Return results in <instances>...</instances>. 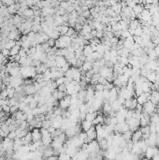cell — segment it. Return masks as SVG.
I'll return each mask as SVG.
<instances>
[{"label":"cell","instance_id":"43","mask_svg":"<svg viewBox=\"0 0 159 160\" xmlns=\"http://www.w3.org/2000/svg\"><path fill=\"white\" fill-rule=\"evenodd\" d=\"M28 105H29V107L31 108L32 110H33V109H35V108H37V107H38V100L33 99L31 102L28 104Z\"/></svg>","mask_w":159,"mask_h":160},{"label":"cell","instance_id":"1","mask_svg":"<svg viewBox=\"0 0 159 160\" xmlns=\"http://www.w3.org/2000/svg\"><path fill=\"white\" fill-rule=\"evenodd\" d=\"M126 122L127 124H128V126H129V130L132 131V132L136 131V130L138 129L139 127H140L139 119H138V118L132 117V118H130V119H126Z\"/></svg>","mask_w":159,"mask_h":160},{"label":"cell","instance_id":"53","mask_svg":"<svg viewBox=\"0 0 159 160\" xmlns=\"http://www.w3.org/2000/svg\"><path fill=\"white\" fill-rule=\"evenodd\" d=\"M155 127H156V133H159V122L155 124Z\"/></svg>","mask_w":159,"mask_h":160},{"label":"cell","instance_id":"48","mask_svg":"<svg viewBox=\"0 0 159 160\" xmlns=\"http://www.w3.org/2000/svg\"><path fill=\"white\" fill-rule=\"evenodd\" d=\"M117 123H118V121H117V118L116 116H111L110 117V124H111V125H116Z\"/></svg>","mask_w":159,"mask_h":160},{"label":"cell","instance_id":"59","mask_svg":"<svg viewBox=\"0 0 159 160\" xmlns=\"http://www.w3.org/2000/svg\"><path fill=\"white\" fill-rule=\"evenodd\" d=\"M157 38H158V39H159V34H158V35H157Z\"/></svg>","mask_w":159,"mask_h":160},{"label":"cell","instance_id":"58","mask_svg":"<svg viewBox=\"0 0 159 160\" xmlns=\"http://www.w3.org/2000/svg\"><path fill=\"white\" fill-rule=\"evenodd\" d=\"M1 90H2V88H1V84H0V92H1Z\"/></svg>","mask_w":159,"mask_h":160},{"label":"cell","instance_id":"10","mask_svg":"<svg viewBox=\"0 0 159 160\" xmlns=\"http://www.w3.org/2000/svg\"><path fill=\"white\" fill-rule=\"evenodd\" d=\"M104 120H105V117H104L102 114H100V113L98 112L97 115H96V117L94 119V121H93L92 123H93L94 126H96V125H103V124H104Z\"/></svg>","mask_w":159,"mask_h":160},{"label":"cell","instance_id":"19","mask_svg":"<svg viewBox=\"0 0 159 160\" xmlns=\"http://www.w3.org/2000/svg\"><path fill=\"white\" fill-rule=\"evenodd\" d=\"M53 18H54V23H55L56 25H61V24L64 23V20L61 15L55 14V16H53Z\"/></svg>","mask_w":159,"mask_h":160},{"label":"cell","instance_id":"32","mask_svg":"<svg viewBox=\"0 0 159 160\" xmlns=\"http://www.w3.org/2000/svg\"><path fill=\"white\" fill-rule=\"evenodd\" d=\"M149 127H150V132H151V133H156V127H155V124H154V123L150 122Z\"/></svg>","mask_w":159,"mask_h":160},{"label":"cell","instance_id":"20","mask_svg":"<svg viewBox=\"0 0 159 160\" xmlns=\"http://www.w3.org/2000/svg\"><path fill=\"white\" fill-rule=\"evenodd\" d=\"M155 75L156 73L154 72V71H151V72H149L147 76H146V78H147V80H148L149 82H151V83H154L155 82Z\"/></svg>","mask_w":159,"mask_h":160},{"label":"cell","instance_id":"40","mask_svg":"<svg viewBox=\"0 0 159 160\" xmlns=\"http://www.w3.org/2000/svg\"><path fill=\"white\" fill-rule=\"evenodd\" d=\"M70 67H71V66H70V64L67 62V63L65 65V66H63L60 68V70H61V71H63L64 73H65V72H66V71H67V70H68Z\"/></svg>","mask_w":159,"mask_h":160},{"label":"cell","instance_id":"45","mask_svg":"<svg viewBox=\"0 0 159 160\" xmlns=\"http://www.w3.org/2000/svg\"><path fill=\"white\" fill-rule=\"evenodd\" d=\"M55 40H56V39H54L53 38H50V39H48L47 43L50 45V47H54V46H55Z\"/></svg>","mask_w":159,"mask_h":160},{"label":"cell","instance_id":"12","mask_svg":"<svg viewBox=\"0 0 159 160\" xmlns=\"http://www.w3.org/2000/svg\"><path fill=\"white\" fill-rule=\"evenodd\" d=\"M94 125H93V123L92 122H90V121H87V120H83V121H82V123H81V127L82 129L86 132L87 130H89L91 127H93Z\"/></svg>","mask_w":159,"mask_h":160},{"label":"cell","instance_id":"31","mask_svg":"<svg viewBox=\"0 0 159 160\" xmlns=\"http://www.w3.org/2000/svg\"><path fill=\"white\" fill-rule=\"evenodd\" d=\"M102 96H103V99L104 100H108L110 98V90L108 89H104L102 91Z\"/></svg>","mask_w":159,"mask_h":160},{"label":"cell","instance_id":"22","mask_svg":"<svg viewBox=\"0 0 159 160\" xmlns=\"http://www.w3.org/2000/svg\"><path fill=\"white\" fill-rule=\"evenodd\" d=\"M132 134H133V132L130 131V130H128L126 132L123 133V137H124V139H126V141H129V140H131V139H132Z\"/></svg>","mask_w":159,"mask_h":160},{"label":"cell","instance_id":"6","mask_svg":"<svg viewBox=\"0 0 159 160\" xmlns=\"http://www.w3.org/2000/svg\"><path fill=\"white\" fill-rule=\"evenodd\" d=\"M150 101L153 102L154 105H157V104H158L159 103V91H157V90L151 91Z\"/></svg>","mask_w":159,"mask_h":160},{"label":"cell","instance_id":"2","mask_svg":"<svg viewBox=\"0 0 159 160\" xmlns=\"http://www.w3.org/2000/svg\"><path fill=\"white\" fill-rule=\"evenodd\" d=\"M143 110L142 111L143 112H146V113H149V114H152L154 112H155L156 110V105H154L153 102H151L150 100H148L146 103H144L143 105Z\"/></svg>","mask_w":159,"mask_h":160},{"label":"cell","instance_id":"30","mask_svg":"<svg viewBox=\"0 0 159 160\" xmlns=\"http://www.w3.org/2000/svg\"><path fill=\"white\" fill-rule=\"evenodd\" d=\"M94 88H95V91H98V92H102L104 90V84L102 83H96L94 85Z\"/></svg>","mask_w":159,"mask_h":160},{"label":"cell","instance_id":"52","mask_svg":"<svg viewBox=\"0 0 159 160\" xmlns=\"http://www.w3.org/2000/svg\"><path fill=\"white\" fill-rule=\"evenodd\" d=\"M55 129H56V128H55V127H53V126H51L50 127L48 128V131H49V132H50V133L52 134V133H53V131H54V130H55Z\"/></svg>","mask_w":159,"mask_h":160},{"label":"cell","instance_id":"51","mask_svg":"<svg viewBox=\"0 0 159 160\" xmlns=\"http://www.w3.org/2000/svg\"><path fill=\"white\" fill-rule=\"evenodd\" d=\"M154 51L155 52V53L157 54V56L159 55V45H157V46H155L154 48Z\"/></svg>","mask_w":159,"mask_h":160},{"label":"cell","instance_id":"7","mask_svg":"<svg viewBox=\"0 0 159 160\" xmlns=\"http://www.w3.org/2000/svg\"><path fill=\"white\" fill-rule=\"evenodd\" d=\"M55 62H56V66L59 67V68H61L63 66H65V65L67 63L66 57H65V56H62V55H56V57H55Z\"/></svg>","mask_w":159,"mask_h":160},{"label":"cell","instance_id":"29","mask_svg":"<svg viewBox=\"0 0 159 160\" xmlns=\"http://www.w3.org/2000/svg\"><path fill=\"white\" fill-rule=\"evenodd\" d=\"M45 65L47 66L48 68H51L53 66H56V62H55V60H50V59H48V61L45 63Z\"/></svg>","mask_w":159,"mask_h":160},{"label":"cell","instance_id":"16","mask_svg":"<svg viewBox=\"0 0 159 160\" xmlns=\"http://www.w3.org/2000/svg\"><path fill=\"white\" fill-rule=\"evenodd\" d=\"M143 9H144V6H143V4H137L134 8H133V11L134 12L138 15V14H140L142 11H143Z\"/></svg>","mask_w":159,"mask_h":160},{"label":"cell","instance_id":"3","mask_svg":"<svg viewBox=\"0 0 159 160\" xmlns=\"http://www.w3.org/2000/svg\"><path fill=\"white\" fill-rule=\"evenodd\" d=\"M70 100H71V96L66 95L64 98L60 99L58 102V105L63 110H67V108L70 106Z\"/></svg>","mask_w":159,"mask_h":160},{"label":"cell","instance_id":"56","mask_svg":"<svg viewBox=\"0 0 159 160\" xmlns=\"http://www.w3.org/2000/svg\"><path fill=\"white\" fill-rule=\"evenodd\" d=\"M3 83V80H2V77L0 76V84H2Z\"/></svg>","mask_w":159,"mask_h":160},{"label":"cell","instance_id":"13","mask_svg":"<svg viewBox=\"0 0 159 160\" xmlns=\"http://www.w3.org/2000/svg\"><path fill=\"white\" fill-rule=\"evenodd\" d=\"M93 52H94V51H93L92 47L90 46V44H87V45H84V47H83V50H82V53H83V55H85V56L87 57V56L91 55Z\"/></svg>","mask_w":159,"mask_h":160},{"label":"cell","instance_id":"57","mask_svg":"<svg viewBox=\"0 0 159 160\" xmlns=\"http://www.w3.org/2000/svg\"><path fill=\"white\" fill-rule=\"evenodd\" d=\"M156 108H157V109H159V103L157 104V105H156Z\"/></svg>","mask_w":159,"mask_h":160},{"label":"cell","instance_id":"39","mask_svg":"<svg viewBox=\"0 0 159 160\" xmlns=\"http://www.w3.org/2000/svg\"><path fill=\"white\" fill-rule=\"evenodd\" d=\"M8 138H10L11 139H15L17 138V134H16V131L15 130H12V131H10L9 135H8Z\"/></svg>","mask_w":159,"mask_h":160},{"label":"cell","instance_id":"5","mask_svg":"<svg viewBox=\"0 0 159 160\" xmlns=\"http://www.w3.org/2000/svg\"><path fill=\"white\" fill-rule=\"evenodd\" d=\"M63 124V116L62 115H55V117L52 120V126L55 128H61Z\"/></svg>","mask_w":159,"mask_h":160},{"label":"cell","instance_id":"8","mask_svg":"<svg viewBox=\"0 0 159 160\" xmlns=\"http://www.w3.org/2000/svg\"><path fill=\"white\" fill-rule=\"evenodd\" d=\"M86 133H87V137L91 139V140L96 139L97 134H96V130H95V126L91 127L89 130H87V131H86Z\"/></svg>","mask_w":159,"mask_h":160},{"label":"cell","instance_id":"34","mask_svg":"<svg viewBox=\"0 0 159 160\" xmlns=\"http://www.w3.org/2000/svg\"><path fill=\"white\" fill-rule=\"evenodd\" d=\"M138 105V100H137V97H132V103H131V107H130V110H135L136 107Z\"/></svg>","mask_w":159,"mask_h":160},{"label":"cell","instance_id":"38","mask_svg":"<svg viewBox=\"0 0 159 160\" xmlns=\"http://www.w3.org/2000/svg\"><path fill=\"white\" fill-rule=\"evenodd\" d=\"M55 83H56V84H57V85L63 84L64 83H65V76H63V77H59V78H57V79L55 80ZM57 87H58V86H57Z\"/></svg>","mask_w":159,"mask_h":160},{"label":"cell","instance_id":"35","mask_svg":"<svg viewBox=\"0 0 159 160\" xmlns=\"http://www.w3.org/2000/svg\"><path fill=\"white\" fill-rule=\"evenodd\" d=\"M131 103H132V98H126V100H125V103H124V106L126 107V109H130V107H131Z\"/></svg>","mask_w":159,"mask_h":160},{"label":"cell","instance_id":"33","mask_svg":"<svg viewBox=\"0 0 159 160\" xmlns=\"http://www.w3.org/2000/svg\"><path fill=\"white\" fill-rule=\"evenodd\" d=\"M8 96H9V90H8V89L1 90V92H0V96H1L2 98H8Z\"/></svg>","mask_w":159,"mask_h":160},{"label":"cell","instance_id":"42","mask_svg":"<svg viewBox=\"0 0 159 160\" xmlns=\"http://www.w3.org/2000/svg\"><path fill=\"white\" fill-rule=\"evenodd\" d=\"M1 53L5 56V57H9L10 56V50L9 49H6V48H3L2 50H1Z\"/></svg>","mask_w":159,"mask_h":160},{"label":"cell","instance_id":"14","mask_svg":"<svg viewBox=\"0 0 159 160\" xmlns=\"http://www.w3.org/2000/svg\"><path fill=\"white\" fill-rule=\"evenodd\" d=\"M97 141H98V145L100 147V150H102V151L108 150V142H107L106 139H101Z\"/></svg>","mask_w":159,"mask_h":160},{"label":"cell","instance_id":"37","mask_svg":"<svg viewBox=\"0 0 159 160\" xmlns=\"http://www.w3.org/2000/svg\"><path fill=\"white\" fill-rule=\"evenodd\" d=\"M110 57H111L110 52V51H105V53L103 54V58H104L106 61H110Z\"/></svg>","mask_w":159,"mask_h":160},{"label":"cell","instance_id":"50","mask_svg":"<svg viewBox=\"0 0 159 160\" xmlns=\"http://www.w3.org/2000/svg\"><path fill=\"white\" fill-rule=\"evenodd\" d=\"M153 2H154V0H143L142 4L143 5H145V4H153Z\"/></svg>","mask_w":159,"mask_h":160},{"label":"cell","instance_id":"47","mask_svg":"<svg viewBox=\"0 0 159 160\" xmlns=\"http://www.w3.org/2000/svg\"><path fill=\"white\" fill-rule=\"evenodd\" d=\"M2 108H3V111L5 113H10V110H11L10 105H4V106H2Z\"/></svg>","mask_w":159,"mask_h":160},{"label":"cell","instance_id":"36","mask_svg":"<svg viewBox=\"0 0 159 160\" xmlns=\"http://www.w3.org/2000/svg\"><path fill=\"white\" fill-rule=\"evenodd\" d=\"M33 99H34V95H27V96H25V98H24L23 102H25L26 104H29Z\"/></svg>","mask_w":159,"mask_h":160},{"label":"cell","instance_id":"15","mask_svg":"<svg viewBox=\"0 0 159 160\" xmlns=\"http://www.w3.org/2000/svg\"><path fill=\"white\" fill-rule=\"evenodd\" d=\"M97 113H98L97 111H94V112H88V113H86L85 120H87V121H90V122H93V121H94V119L96 117Z\"/></svg>","mask_w":159,"mask_h":160},{"label":"cell","instance_id":"44","mask_svg":"<svg viewBox=\"0 0 159 160\" xmlns=\"http://www.w3.org/2000/svg\"><path fill=\"white\" fill-rule=\"evenodd\" d=\"M77 59H78V58H76V57H73V58H71V59H68V60H67V62H68V63L70 64V66H76Z\"/></svg>","mask_w":159,"mask_h":160},{"label":"cell","instance_id":"25","mask_svg":"<svg viewBox=\"0 0 159 160\" xmlns=\"http://www.w3.org/2000/svg\"><path fill=\"white\" fill-rule=\"evenodd\" d=\"M16 45V41L15 40H12V39H9V41L5 44V46H4V48H6V49H9V50H11V48L13 47V46H15Z\"/></svg>","mask_w":159,"mask_h":160},{"label":"cell","instance_id":"24","mask_svg":"<svg viewBox=\"0 0 159 160\" xmlns=\"http://www.w3.org/2000/svg\"><path fill=\"white\" fill-rule=\"evenodd\" d=\"M139 124H140V127H146L150 124V121H148L143 115H141V117L139 119Z\"/></svg>","mask_w":159,"mask_h":160},{"label":"cell","instance_id":"4","mask_svg":"<svg viewBox=\"0 0 159 160\" xmlns=\"http://www.w3.org/2000/svg\"><path fill=\"white\" fill-rule=\"evenodd\" d=\"M31 133H32V140H33V142L41 140L42 135H41V132H40V128L34 127L32 129Z\"/></svg>","mask_w":159,"mask_h":160},{"label":"cell","instance_id":"26","mask_svg":"<svg viewBox=\"0 0 159 160\" xmlns=\"http://www.w3.org/2000/svg\"><path fill=\"white\" fill-rule=\"evenodd\" d=\"M60 36H61V33L59 32L58 30H53V32L49 35V37H50V38H53V39H59V37H60Z\"/></svg>","mask_w":159,"mask_h":160},{"label":"cell","instance_id":"9","mask_svg":"<svg viewBox=\"0 0 159 160\" xmlns=\"http://www.w3.org/2000/svg\"><path fill=\"white\" fill-rule=\"evenodd\" d=\"M141 139H142V132H141L140 128H138V129H137L136 131L133 132L131 140H132L133 142H137V141L140 140Z\"/></svg>","mask_w":159,"mask_h":160},{"label":"cell","instance_id":"21","mask_svg":"<svg viewBox=\"0 0 159 160\" xmlns=\"http://www.w3.org/2000/svg\"><path fill=\"white\" fill-rule=\"evenodd\" d=\"M20 49H21L20 46H17V45L13 46L11 50H10V55H17V54L19 53Z\"/></svg>","mask_w":159,"mask_h":160},{"label":"cell","instance_id":"17","mask_svg":"<svg viewBox=\"0 0 159 160\" xmlns=\"http://www.w3.org/2000/svg\"><path fill=\"white\" fill-rule=\"evenodd\" d=\"M111 107H112V110H113L114 111H118V110L123 107V104H121V103L118 101V99H116L115 101H113V102L111 103Z\"/></svg>","mask_w":159,"mask_h":160},{"label":"cell","instance_id":"54","mask_svg":"<svg viewBox=\"0 0 159 160\" xmlns=\"http://www.w3.org/2000/svg\"><path fill=\"white\" fill-rule=\"evenodd\" d=\"M154 72H155L156 74H159V66H157V67L155 68V70H154Z\"/></svg>","mask_w":159,"mask_h":160},{"label":"cell","instance_id":"28","mask_svg":"<svg viewBox=\"0 0 159 160\" xmlns=\"http://www.w3.org/2000/svg\"><path fill=\"white\" fill-rule=\"evenodd\" d=\"M151 122H153V123H154V124L158 123L159 122V116L157 115V113L154 112V113H152V114H151Z\"/></svg>","mask_w":159,"mask_h":160},{"label":"cell","instance_id":"23","mask_svg":"<svg viewBox=\"0 0 159 160\" xmlns=\"http://www.w3.org/2000/svg\"><path fill=\"white\" fill-rule=\"evenodd\" d=\"M51 126H52V120H50V119H44L42 121V127H41L48 129Z\"/></svg>","mask_w":159,"mask_h":160},{"label":"cell","instance_id":"11","mask_svg":"<svg viewBox=\"0 0 159 160\" xmlns=\"http://www.w3.org/2000/svg\"><path fill=\"white\" fill-rule=\"evenodd\" d=\"M93 63H94V62L84 61L83 64H82V67H80V69L82 70V71L87 72V71H89V70H91V69L93 68Z\"/></svg>","mask_w":159,"mask_h":160},{"label":"cell","instance_id":"55","mask_svg":"<svg viewBox=\"0 0 159 160\" xmlns=\"http://www.w3.org/2000/svg\"><path fill=\"white\" fill-rule=\"evenodd\" d=\"M25 0H15V2H18V3H22V2H24Z\"/></svg>","mask_w":159,"mask_h":160},{"label":"cell","instance_id":"46","mask_svg":"<svg viewBox=\"0 0 159 160\" xmlns=\"http://www.w3.org/2000/svg\"><path fill=\"white\" fill-rule=\"evenodd\" d=\"M57 89H58V91H61V92H66V85L65 83L60 84V85H58Z\"/></svg>","mask_w":159,"mask_h":160},{"label":"cell","instance_id":"27","mask_svg":"<svg viewBox=\"0 0 159 160\" xmlns=\"http://www.w3.org/2000/svg\"><path fill=\"white\" fill-rule=\"evenodd\" d=\"M143 34V30H142V26L139 24L138 27L135 29L134 32V36H138V37H141V35Z\"/></svg>","mask_w":159,"mask_h":160},{"label":"cell","instance_id":"60","mask_svg":"<svg viewBox=\"0 0 159 160\" xmlns=\"http://www.w3.org/2000/svg\"><path fill=\"white\" fill-rule=\"evenodd\" d=\"M40 1H45V0H40Z\"/></svg>","mask_w":159,"mask_h":160},{"label":"cell","instance_id":"41","mask_svg":"<svg viewBox=\"0 0 159 160\" xmlns=\"http://www.w3.org/2000/svg\"><path fill=\"white\" fill-rule=\"evenodd\" d=\"M21 57H24V56H27V52H26V50L24 49V48H22L20 49V51H19V53H18Z\"/></svg>","mask_w":159,"mask_h":160},{"label":"cell","instance_id":"18","mask_svg":"<svg viewBox=\"0 0 159 160\" xmlns=\"http://www.w3.org/2000/svg\"><path fill=\"white\" fill-rule=\"evenodd\" d=\"M23 17H25V18H32V17H34V11L32 10L31 8L26 9L25 11H23Z\"/></svg>","mask_w":159,"mask_h":160},{"label":"cell","instance_id":"49","mask_svg":"<svg viewBox=\"0 0 159 160\" xmlns=\"http://www.w3.org/2000/svg\"><path fill=\"white\" fill-rule=\"evenodd\" d=\"M110 42L111 43H115V44H117V43H118V40H119V38H117V37H115V36H113L112 38L110 39Z\"/></svg>","mask_w":159,"mask_h":160}]
</instances>
